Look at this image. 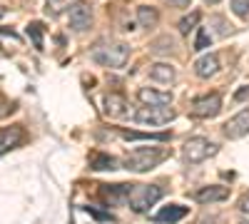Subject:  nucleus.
Returning a JSON list of instances; mask_svg holds the SVG:
<instances>
[{"mask_svg":"<svg viewBox=\"0 0 249 224\" xmlns=\"http://www.w3.org/2000/svg\"><path fill=\"white\" fill-rule=\"evenodd\" d=\"M90 55H92V60H95L97 65L117 70V68L127 65V60H130V45L120 43V40H102V43H97L92 48Z\"/></svg>","mask_w":249,"mask_h":224,"instance_id":"1","label":"nucleus"},{"mask_svg":"<svg viewBox=\"0 0 249 224\" xmlns=\"http://www.w3.org/2000/svg\"><path fill=\"white\" fill-rule=\"evenodd\" d=\"M167 157H170V147H137L122 159V165L130 172H147V170L162 165Z\"/></svg>","mask_w":249,"mask_h":224,"instance_id":"2","label":"nucleus"},{"mask_svg":"<svg viewBox=\"0 0 249 224\" xmlns=\"http://www.w3.org/2000/svg\"><path fill=\"white\" fill-rule=\"evenodd\" d=\"M164 194V190L160 185H132L130 194H127V207L137 214L147 212L155 202H160Z\"/></svg>","mask_w":249,"mask_h":224,"instance_id":"3","label":"nucleus"},{"mask_svg":"<svg viewBox=\"0 0 249 224\" xmlns=\"http://www.w3.org/2000/svg\"><path fill=\"white\" fill-rule=\"evenodd\" d=\"M184 162L187 165H199V162H204L207 157L217 155V145L214 142H210L207 137H190L184 142Z\"/></svg>","mask_w":249,"mask_h":224,"instance_id":"4","label":"nucleus"},{"mask_svg":"<svg viewBox=\"0 0 249 224\" xmlns=\"http://www.w3.org/2000/svg\"><path fill=\"white\" fill-rule=\"evenodd\" d=\"M175 110L167 107V105H144L135 112V122L140 125H150V127H157V125H167V122L175 120Z\"/></svg>","mask_w":249,"mask_h":224,"instance_id":"5","label":"nucleus"},{"mask_svg":"<svg viewBox=\"0 0 249 224\" xmlns=\"http://www.w3.org/2000/svg\"><path fill=\"white\" fill-rule=\"evenodd\" d=\"M192 117H199V120H212L222 112V95L219 92H210V95H202L192 103Z\"/></svg>","mask_w":249,"mask_h":224,"instance_id":"6","label":"nucleus"},{"mask_svg":"<svg viewBox=\"0 0 249 224\" xmlns=\"http://www.w3.org/2000/svg\"><path fill=\"white\" fill-rule=\"evenodd\" d=\"M90 25H92V10H90V5L82 3V0L72 3L70 5V28L75 33H85Z\"/></svg>","mask_w":249,"mask_h":224,"instance_id":"7","label":"nucleus"},{"mask_svg":"<svg viewBox=\"0 0 249 224\" xmlns=\"http://www.w3.org/2000/svg\"><path fill=\"white\" fill-rule=\"evenodd\" d=\"M222 132H224V137H230V139H239V137L249 135V110H242L232 120H227Z\"/></svg>","mask_w":249,"mask_h":224,"instance_id":"8","label":"nucleus"},{"mask_svg":"<svg viewBox=\"0 0 249 224\" xmlns=\"http://www.w3.org/2000/svg\"><path fill=\"white\" fill-rule=\"evenodd\" d=\"M192 197H195V202H199V205H212V202H222V199L230 197V190L219 187V185H210V187L197 190Z\"/></svg>","mask_w":249,"mask_h":224,"instance_id":"9","label":"nucleus"},{"mask_svg":"<svg viewBox=\"0 0 249 224\" xmlns=\"http://www.w3.org/2000/svg\"><path fill=\"white\" fill-rule=\"evenodd\" d=\"M195 72H197V77H202V80L217 75V72H219V57H217L214 52L202 55L197 63H195Z\"/></svg>","mask_w":249,"mask_h":224,"instance_id":"10","label":"nucleus"},{"mask_svg":"<svg viewBox=\"0 0 249 224\" xmlns=\"http://www.w3.org/2000/svg\"><path fill=\"white\" fill-rule=\"evenodd\" d=\"M137 97L142 105H170L172 103V92H162V90H152V87H140Z\"/></svg>","mask_w":249,"mask_h":224,"instance_id":"11","label":"nucleus"},{"mask_svg":"<svg viewBox=\"0 0 249 224\" xmlns=\"http://www.w3.org/2000/svg\"><path fill=\"white\" fill-rule=\"evenodd\" d=\"M105 115L107 117H124L127 115V100L120 92H110L105 95Z\"/></svg>","mask_w":249,"mask_h":224,"instance_id":"12","label":"nucleus"},{"mask_svg":"<svg viewBox=\"0 0 249 224\" xmlns=\"http://www.w3.org/2000/svg\"><path fill=\"white\" fill-rule=\"evenodd\" d=\"M132 185H102V197L110 205H127V194Z\"/></svg>","mask_w":249,"mask_h":224,"instance_id":"13","label":"nucleus"},{"mask_svg":"<svg viewBox=\"0 0 249 224\" xmlns=\"http://www.w3.org/2000/svg\"><path fill=\"white\" fill-rule=\"evenodd\" d=\"M187 212H190V209H187V207H182V205H170V207H162L152 219L155 222H164V224H175V222H179V219H184L187 217Z\"/></svg>","mask_w":249,"mask_h":224,"instance_id":"14","label":"nucleus"},{"mask_svg":"<svg viewBox=\"0 0 249 224\" xmlns=\"http://www.w3.org/2000/svg\"><path fill=\"white\" fill-rule=\"evenodd\" d=\"M20 142H23V130H20V127L5 130L3 135H0V157H3L5 152H10L13 147H18Z\"/></svg>","mask_w":249,"mask_h":224,"instance_id":"15","label":"nucleus"},{"mask_svg":"<svg viewBox=\"0 0 249 224\" xmlns=\"http://www.w3.org/2000/svg\"><path fill=\"white\" fill-rule=\"evenodd\" d=\"M150 77L155 80V83H167L170 85L177 77V70L167 63H155V65H150Z\"/></svg>","mask_w":249,"mask_h":224,"instance_id":"16","label":"nucleus"},{"mask_svg":"<svg viewBox=\"0 0 249 224\" xmlns=\"http://www.w3.org/2000/svg\"><path fill=\"white\" fill-rule=\"evenodd\" d=\"M157 20H160V13H157V8H152V5H140L137 8V23H140V28H155L157 25Z\"/></svg>","mask_w":249,"mask_h":224,"instance_id":"17","label":"nucleus"},{"mask_svg":"<svg viewBox=\"0 0 249 224\" xmlns=\"http://www.w3.org/2000/svg\"><path fill=\"white\" fill-rule=\"evenodd\" d=\"M90 170H95V172L117 170V159L110 157V155H100V152H95V155L90 157Z\"/></svg>","mask_w":249,"mask_h":224,"instance_id":"18","label":"nucleus"},{"mask_svg":"<svg viewBox=\"0 0 249 224\" xmlns=\"http://www.w3.org/2000/svg\"><path fill=\"white\" fill-rule=\"evenodd\" d=\"M43 30H45V25H43V23H37V20L28 23V28H25L28 37L33 40V45H35L37 50H43Z\"/></svg>","mask_w":249,"mask_h":224,"instance_id":"19","label":"nucleus"},{"mask_svg":"<svg viewBox=\"0 0 249 224\" xmlns=\"http://www.w3.org/2000/svg\"><path fill=\"white\" fill-rule=\"evenodd\" d=\"M120 135L124 139H157V142H167L170 135L167 132H157V135H147V132H127V130H120Z\"/></svg>","mask_w":249,"mask_h":224,"instance_id":"20","label":"nucleus"},{"mask_svg":"<svg viewBox=\"0 0 249 224\" xmlns=\"http://www.w3.org/2000/svg\"><path fill=\"white\" fill-rule=\"evenodd\" d=\"M197 23H199V13L195 10V13H190V15H184V17L179 20V25H177V28H179V33H182V35H187L190 30H195V28H197Z\"/></svg>","mask_w":249,"mask_h":224,"instance_id":"21","label":"nucleus"},{"mask_svg":"<svg viewBox=\"0 0 249 224\" xmlns=\"http://www.w3.org/2000/svg\"><path fill=\"white\" fill-rule=\"evenodd\" d=\"M68 5H70V0H45V13L50 17H57Z\"/></svg>","mask_w":249,"mask_h":224,"instance_id":"22","label":"nucleus"},{"mask_svg":"<svg viewBox=\"0 0 249 224\" xmlns=\"http://www.w3.org/2000/svg\"><path fill=\"white\" fill-rule=\"evenodd\" d=\"M212 43V35L207 28H197V40H195V48L192 50H204V48H210Z\"/></svg>","mask_w":249,"mask_h":224,"instance_id":"23","label":"nucleus"},{"mask_svg":"<svg viewBox=\"0 0 249 224\" xmlns=\"http://www.w3.org/2000/svg\"><path fill=\"white\" fill-rule=\"evenodd\" d=\"M232 13L242 20L249 17V0H232Z\"/></svg>","mask_w":249,"mask_h":224,"instance_id":"24","label":"nucleus"},{"mask_svg":"<svg viewBox=\"0 0 249 224\" xmlns=\"http://www.w3.org/2000/svg\"><path fill=\"white\" fill-rule=\"evenodd\" d=\"M172 48H175L172 37H160L157 43H152V52H167V50H172Z\"/></svg>","mask_w":249,"mask_h":224,"instance_id":"25","label":"nucleus"},{"mask_svg":"<svg viewBox=\"0 0 249 224\" xmlns=\"http://www.w3.org/2000/svg\"><path fill=\"white\" fill-rule=\"evenodd\" d=\"M237 207H239V212L249 214V192H244V194H242V199L237 202Z\"/></svg>","mask_w":249,"mask_h":224,"instance_id":"26","label":"nucleus"},{"mask_svg":"<svg viewBox=\"0 0 249 224\" xmlns=\"http://www.w3.org/2000/svg\"><path fill=\"white\" fill-rule=\"evenodd\" d=\"M249 97V85H244V87H239L237 92H234V100L237 103H242V100H247Z\"/></svg>","mask_w":249,"mask_h":224,"instance_id":"27","label":"nucleus"},{"mask_svg":"<svg viewBox=\"0 0 249 224\" xmlns=\"http://www.w3.org/2000/svg\"><path fill=\"white\" fill-rule=\"evenodd\" d=\"M85 212H90L92 217H97V219H112L110 214H105V212H97L95 207H85Z\"/></svg>","mask_w":249,"mask_h":224,"instance_id":"28","label":"nucleus"},{"mask_svg":"<svg viewBox=\"0 0 249 224\" xmlns=\"http://www.w3.org/2000/svg\"><path fill=\"white\" fill-rule=\"evenodd\" d=\"M170 5H175V8H190L192 5V0H167Z\"/></svg>","mask_w":249,"mask_h":224,"instance_id":"29","label":"nucleus"},{"mask_svg":"<svg viewBox=\"0 0 249 224\" xmlns=\"http://www.w3.org/2000/svg\"><path fill=\"white\" fill-rule=\"evenodd\" d=\"M204 3H210V5H217V3H219V0H204Z\"/></svg>","mask_w":249,"mask_h":224,"instance_id":"30","label":"nucleus"},{"mask_svg":"<svg viewBox=\"0 0 249 224\" xmlns=\"http://www.w3.org/2000/svg\"><path fill=\"white\" fill-rule=\"evenodd\" d=\"M5 15V8H0V17H3Z\"/></svg>","mask_w":249,"mask_h":224,"instance_id":"31","label":"nucleus"},{"mask_svg":"<svg viewBox=\"0 0 249 224\" xmlns=\"http://www.w3.org/2000/svg\"><path fill=\"white\" fill-rule=\"evenodd\" d=\"M239 224H249V222H239Z\"/></svg>","mask_w":249,"mask_h":224,"instance_id":"32","label":"nucleus"}]
</instances>
